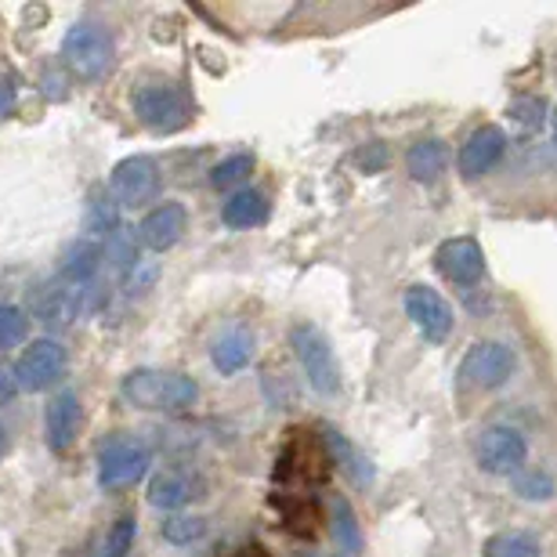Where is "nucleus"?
Masks as SVG:
<instances>
[{"label":"nucleus","instance_id":"nucleus-7","mask_svg":"<svg viewBox=\"0 0 557 557\" xmlns=\"http://www.w3.org/2000/svg\"><path fill=\"white\" fill-rule=\"evenodd\" d=\"M515 348L499 341H478L467 348L460 362V384L471 392H493V387L507 384V376L515 373Z\"/></svg>","mask_w":557,"mask_h":557},{"label":"nucleus","instance_id":"nucleus-19","mask_svg":"<svg viewBox=\"0 0 557 557\" xmlns=\"http://www.w3.org/2000/svg\"><path fill=\"white\" fill-rule=\"evenodd\" d=\"M445 163H449V152H445V145L438 138H423L406 152L409 177H413V182H423V185L438 182L445 174Z\"/></svg>","mask_w":557,"mask_h":557},{"label":"nucleus","instance_id":"nucleus-26","mask_svg":"<svg viewBox=\"0 0 557 557\" xmlns=\"http://www.w3.org/2000/svg\"><path fill=\"white\" fill-rule=\"evenodd\" d=\"M160 532L166 543H174V547H185V543L199 540L207 532V521L203 518H193V515H171L160 521Z\"/></svg>","mask_w":557,"mask_h":557},{"label":"nucleus","instance_id":"nucleus-31","mask_svg":"<svg viewBox=\"0 0 557 557\" xmlns=\"http://www.w3.org/2000/svg\"><path fill=\"white\" fill-rule=\"evenodd\" d=\"M15 98H18V87L11 76H0V120H4L11 109H15Z\"/></svg>","mask_w":557,"mask_h":557},{"label":"nucleus","instance_id":"nucleus-1","mask_svg":"<svg viewBox=\"0 0 557 557\" xmlns=\"http://www.w3.org/2000/svg\"><path fill=\"white\" fill-rule=\"evenodd\" d=\"M127 406L145 409V413H182V409L196 406L199 384L185 373L171 370H131L120 384Z\"/></svg>","mask_w":557,"mask_h":557},{"label":"nucleus","instance_id":"nucleus-10","mask_svg":"<svg viewBox=\"0 0 557 557\" xmlns=\"http://www.w3.org/2000/svg\"><path fill=\"white\" fill-rule=\"evenodd\" d=\"M406 315L413 319V326L423 333V341L442 344L453 333V308L445 305V297L431 286H409L406 289Z\"/></svg>","mask_w":557,"mask_h":557},{"label":"nucleus","instance_id":"nucleus-11","mask_svg":"<svg viewBox=\"0 0 557 557\" xmlns=\"http://www.w3.org/2000/svg\"><path fill=\"white\" fill-rule=\"evenodd\" d=\"M434 269H438L449 283L456 286H471L485 275V250L482 243L471 236H456L445 239L438 253H434Z\"/></svg>","mask_w":557,"mask_h":557},{"label":"nucleus","instance_id":"nucleus-32","mask_svg":"<svg viewBox=\"0 0 557 557\" xmlns=\"http://www.w3.org/2000/svg\"><path fill=\"white\" fill-rule=\"evenodd\" d=\"M18 392V384H15V370H8V366H0V406L11 403Z\"/></svg>","mask_w":557,"mask_h":557},{"label":"nucleus","instance_id":"nucleus-30","mask_svg":"<svg viewBox=\"0 0 557 557\" xmlns=\"http://www.w3.org/2000/svg\"><path fill=\"white\" fill-rule=\"evenodd\" d=\"M355 160H359V166H366V174L370 171H381V166L387 163V149L381 141H373L370 149H362L359 156H355Z\"/></svg>","mask_w":557,"mask_h":557},{"label":"nucleus","instance_id":"nucleus-23","mask_svg":"<svg viewBox=\"0 0 557 557\" xmlns=\"http://www.w3.org/2000/svg\"><path fill=\"white\" fill-rule=\"evenodd\" d=\"M253 174V156L250 152H232L225 156L214 171H210V185L214 188H236Z\"/></svg>","mask_w":557,"mask_h":557},{"label":"nucleus","instance_id":"nucleus-18","mask_svg":"<svg viewBox=\"0 0 557 557\" xmlns=\"http://www.w3.org/2000/svg\"><path fill=\"white\" fill-rule=\"evenodd\" d=\"M210 362H214V370L221 376H232L239 370H247L253 362V337L247 330H228L221 333L214 341V348H210Z\"/></svg>","mask_w":557,"mask_h":557},{"label":"nucleus","instance_id":"nucleus-20","mask_svg":"<svg viewBox=\"0 0 557 557\" xmlns=\"http://www.w3.org/2000/svg\"><path fill=\"white\" fill-rule=\"evenodd\" d=\"M98 269H102V250H98L95 243H87V239H81L76 247H70V253H65V261H62V275H65V283H70L73 289H84L95 278Z\"/></svg>","mask_w":557,"mask_h":557},{"label":"nucleus","instance_id":"nucleus-13","mask_svg":"<svg viewBox=\"0 0 557 557\" xmlns=\"http://www.w3.org/2000/svg\"><path fill=\"white\" fill-rule=\"evenodd\" d=\"M185 228H188L185 207L182 203H160V207L149 210V214L141 218L135 239H138V247L152 250V253H163L185 236Z\"/></svg>","mask_w":557,"mask_h":557},{"label":"nucleus","instance_id":"nucleus-5","mask_svg":"<svg viewBox=\"0 0 557 557\" xmlns=\"http://www.w3.org/2000/svg\"><path fill=\"white\" fill-rule=\"evenodd\" d=\"M525 456H529L525 434L518 428H510V423H493V428H485L474 442L478 467L496 478H515L521 467H525Z\"/></svg>","mask_w":557,"mask_h":557},{"label":"nucleus","instance_id":"nucleus-28","mask_svg":"<svg viewBox=\"0 0 557 557\" xmlns=\"http://www.w3.org/2000/svg\"><path fill=\"white\" fill-rule=\"evenodd\" d=\"M135 536H138V521L131 518V515H124L113 529H109L102 557H127L131 547H135Z\"/></svg>","mask_w":557,"mask_h":557},{"label":"nucleus","instance_id":"nucleus-24","mask_svg":"<svg viewBox=\"0 0 557 557\" xmlns=\"http://www.w3.org/2000/svg\"><path fill=\"white\" fill-rule=\"evenodd\" d=\"M29 341V315L18 305H0V351H11Z\"/></svg>","mask_w":557,"mask_h":557},{"label":"nucleus","instance_id":"nucleus-2","mask_svg":"<svg viewBox=\"0 0 557 557\" xmlns=\"http://www.w3.org/2000/svg\"><path fill=\"white\" fill-rule=\"evenodd\" d=\"M62 62L76 81H102L116 62V37L113 29L95 18L73 22L62 37Z\"/></svg>","mask_w":557,"mask_h":557},{"label":"nucleus","instance_id":"nucleus-21","mask_svg":"<svg viewBox=\"0 0 557 557\" xmlns=\"http://www.w3.org/2000/svg\"><path fill=\"white\" fill-rule=\"evenodd\" d=\"M333 540H337V550L355 557L362 550V525L355 518V507L344 496L333 499Z\"/></svg>","mask_w":557,"mask_h":557},{"label":"nucleus","instance_id":"nucleus-29","mask_svg":"<svg viewBox=\"0 0 557 557\" xmlns=\"http://www.w3.org/2000/svg\"><path fill=\"white\" fill-rule=\"evenodd\" d=\"M543 113H547V106H543L540 98H518V102L510 106V116H515L521 127H543L547 124Z\"/></svg>","mask_w":557,"mask_h":557},{"label":"nucleus","instance_id":"nucleus-3","mask_svg":"<svg viewBox=\"0 0 557 557\" xmlns=\"http://www.w3.org/2000/svg\"><path fill=\"white\" fill-rule=\"evenodd\" d=\"M135 116L156 135H174V131L188 127L193 120V98L185 87H177L171 81H145L131 95Z\"/></svg>","mask_w":557,"mask_h":557},{"label":"nucleus","instance_id":"nucleus-33","mask_svg":"<svg viewBox=\"0 0 557 557\" xmlns=\"http://www.w3.org/2000/svg\"><path fill=\"white\" fill-rule=\"evenodd\" d=\"M4 449H8V434H4V423H0V456H4Z\"/></svg>","mask_w":557,"mask_h":557},{"label":"nucleus","instance_id":"nucleus-17","mask_svg":"<svg viewBox=\"0 0 557 557\" xmlns=\"http://www.w3.org/2000/svg\"><path fill=\"white\" fill-rule=\"evenodd\" d=\"M269 196L258 193V188H239L225 199L221 207V221L228 228H261L269 221Z\"/></svg>","mask_w":557,"mask_h":557},{"label":"nucleus","instance_id":"nucleus-12","mask_svg":"<svg viewBox=\"0 0 557 557\" xmlns=\"http://www.w3.org/2000/svg\"><path fill=\"white\" fill-rule=\"evenodd\" d=\"M504 152H507V135L496 124H485L460 145V160L456 163H460V174L467 182H478V177L488 174L499 160H504Z\"/></svg>","mask_w":557,"mask_h":557},{"label":"nucleus","instance_id":"nucleus-15","mask_svg":"<svg viewBox=\"0 0 557 557\" xmlns=\"http://www.w3.org/2000/svg\"><path fill=\"white\" fill-rule=\"evenodd\" d=\"M199 496V478L182 467H166L149 482V504L160 510H177Z\"/></svg>","mask_w":557,"mask_h":557},{"label":"nucleus","instance_id":"nucleus-6","mask_svg":"<svg viewBox=\"0 0 557 557\" xmlns=\"http://www.w3.org/2000/svg\"><path fill=\"white\" fill-rule=\"evenodd\" d=\"M149 463H152V453L145 449L141 442L113 438L102 445V453H98V485H102L106 493L127 488L149 474Z\"/></svg>","mask_w":557,"mask_h":557},{"label":"nucleus","instance_id":"nucleus-9","mask_svg":"<svg viewBox=\"0 0 557 557\" xmlns=\"http://www.w3.org/2000/svg\"><path fill=\"white\" fill-rule=\"evenodd\" d=\"M156 188H160V166H156L152 156H127L113 166V177H109V196L120 207L149 203Z\"/></svg>","mask_w":557,"mask_h":557},{"label":"nucleus","instance_id":"nucleus-27","mask_svg":"<svg viewBox=\"0 0 557 557\" xmlns=\"http://www.w3.org/2000/svg\"><path fill=\"white\" fill-rule=\"evenodd\" d=\"M116 199L113 196H106L102 193H95L91 196V207H87V232H95V236H109L116 225H120V214H116Z\"/></svg>","mask_w":557,"mask_h":557},{"label":"nucleus","instance_id":"nucleus-25","mask_svg":"<svg viewBox=\"0 0 557 557\" xmlns=\"http://www.w3.org/2000/svg\"><path fill=\"white\" fill-rule=\"evenodd\" d=\"M515 493L521 499H529V504H540V499H550L557 493L550 471H540V467H532V471H518L515 474Z\"/></svg>","mask_w":557,"mask_h":557},{"label":"nucleus","instance_id":"nucleus-16","mask_svg":"<svg viewBox=\"0 0 557 557\" xmlns=\"http://www.w3.org/2000/svg\"><path fill=\"white\" fill-rule=\"evenodd\" d=\"M322 442H326V449H330V456H333V463H337L341 471L348 474L355 485H359V488H370V485H373L376 471H373L370 456H366V453L359 449V445H351L341 431H333V428H322Z\"/></svg>","mask_w":557,"mask_h":557},{"label":"nucleus","instance_id":"nucleus-4","mask_svg":"<svg viewBox=\"0 0 557 557\" xmlns=\"http://www.w3.org/2000/svg\"><path fill=\"white\" fill-rule=\"evenodd\" d=\"M289 348H294L300 370H305L311 392L319 395H337L341 392V366L333 359V348L326 341V333L319 326H311V322H297L294 330H289Z\"/></svg>","mask_w":557,"mask_h":557},{"label":"nucleus","instance_id":"nucleus-8","mask_svg":"<svg viewBox=\"0 0 557 557\" xmlns=\"http://www.w3.org/2000/svg\"><path fill=\"white\" fill-rule=\"evenodd\" d=\"M65 366H70V355L59 341L44 337V341H33L26 351L18 355V362L11 366L15 370V384L22 392L37 395V392H48L65 376Z\"/></svg>","mask_w":557,"mask_h":557},{"label":"nucleus","instance_id":"nucleus-14","mask_svg":"<svg viewBox=\"0 0 557 557\" xmlns=\"http://www.w3.org/2000/svg\"><path fill=\"white\" fill-rule=\"evenodd\" d=\"M81 434V398L76 392H59L44 409V438L51 453H65Z\"/></svg>","mask_w":557,"mask_h":557},{"label":"nucleus","instance_id":"nucleus-22","mask_svg":"<svg viewBox=\"0 0 557 557\" xmlns=\"http://www.w3.org/2000/svg\"><path fill=\"white\" fill-rule=\"evenodd\" d=\"M540 554H543L540 540L521 529L496 532V536L485 543V557H540Z\"/></svg>","mask_w":557,"mask_h":557}]
</instances>
